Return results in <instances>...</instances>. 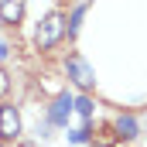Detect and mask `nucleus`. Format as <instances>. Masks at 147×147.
Wrapping results in <instances>:
<instances>
[{
  "label": "nucleus",
  "mask_w": 147,
  "mask_h": 147,
  "mask_svg": "<svg viewBox=\"0 0 147 147\" xmlns=\"http://www.w3.org/2000/svg\"><path fill=\"white\" fill-rule=\"evenodd\" d=\"M62 38H65V14H62V10H51V14H45V17L38 21V31H34V45H38V51L55 48Z\"/></svg>",
  "instance_id": "obj_1"
},
{
  "label": "nucleus",
  "mask_w": 147,
  "mask_h": 147,
  "mask_svg": "<svg viewBox=\"0 0 147 147\" xmlns=\"http://www.w3.org/2000/svg\"><path fill=\"white\" fill-rule=\"evenodd\" d=\"M65 72H69V79H72L82 92L96 89V72H92V65H89L82 55H69V58H65Z\"/></svg>",
  "instance_id": "obj_2"
},
{
  "label": "nucleus",
  "mask_w": 147,
  "mask_h": 147,
  "mask_svg": "<svg viewBox=\"0 0 147 147\" xmlns=\"http://www.w3.org/2000/svg\"><path fill=\"white\" fill-rule=\"evenodd\" d=\"M21 137V113L17 106L3 103L0 106V140H17Z\"/></svg>",
  "instance_id": "obj_3"
},
{
  "label": "nucleus",
  "mask_w": 147,
  "mask_h": 147,
  "mask_svg": "<svg viewBox=\"0 0 147 147\" xmlns=\"http://www.w3.org/2000/svg\"><path fill=\"white\" fill-rule=\"evenodd\" d=\"M72 113H75L72 96H69V92H58V96H55V103L48 106V127H65Z\"/></svg>",
  "instance_id": "obj_4"
},
{
  "label": "nucleus",
  "mask_w": 147,
  "mask_h": 147,
  "mask_svg": "<svg viewBox=\"0 0 147 147\" xmlns=\"http://www.w3.org/2000/svg\"><path fill=\"white\" fill-rule=\"evenodd\" d=\"M0 21L3 24H21L24 21V0H0Z\"/></svg>",
  "instance_id": "obj_5"
},
{
  "label": "nucleus",
  "mask_w": 147,
  "mask_h": 147,
  "mask_svg": "<svg viewBox=\"0 0 147 147\" xmlns=\"http://www.w3.org/2000/svg\"><path fill=\"white\" fill-rule=\"evenodd\" d=\"M116 137L120 140H134V137H140V130H137V120L134 116H116Z\"/></svg>",
  "instance_id": "obj_6"
},
{
  "label": "nucleus",
  "mask_w": 147,
  "mask_h": 147,
  "mask_svg": "<svg viewBox=\"0 0 147 147\" xmlns=\"http://www.w3.org/2000/svg\"><path fill=\"white\" fill-rule=\"evenodd\" d=\"M75 113L82 116V123H89V116H92V103H89V96H79V99H72Z\"/></svg>",
  "instance_id": "obj_7"
},
{
  "label": "nucleus",
  "mask_w": 147,
  "mask_h": 147,
  "mask_svg": "<svg viewBox=\"0 0 147 147\" xmlns=\"http://www.w3.org/2000/svg\"><path fill=\"white\" fill-rule=\"evenodd\" d=\"M89 134H92V130H89V123H82V127H75L72 134H69V140H72V144H86V140H89Z\"/></svg>",
  "instance_id": "obj_8"
},
{
  "label": "nucleus",
  "mask_w": 147,
  "mask_h": 147,
  "mask_svg": "<svg viewBox=\"0 0 147 147\" xmlns=\"http://www.w3.org/2000/svg\"><path fill=\"white\" fill-rule=\"evenodd\" d=\"M7 89H10V75H7V72H3V69H0V96H3Z\"/></svg>",
  "instance_id": "obj_9"
},
{
  "label": "nucleus",
  "mask_w": 147,
  "mask_h": 147,
  "mask_svg": "<svg viewBox=\"0 0 147 147\" xmlns=\"http://www.w3.org/2000/svg\"><path fill=\"white\" fill-rule=\"evenodd\" d=\"M89 147H103V144H89Z\"/></svg>",
  "instance_id": "obj_10"
},
{
  "label": "nucleus",
  "mask_w": 147,
  "mask_h": 147,
  "mask_svg": "<svg viewBox=\"0 0 147 147\" xmlns=\"http://www.w3.org/2000/svg\"><path fill=\"white\" fill-rule=\"evenodd\" d=\"M0 147H7V144H0Z\"/></svg>",
  "instance_id": "obj_11"
}]
</instances>
